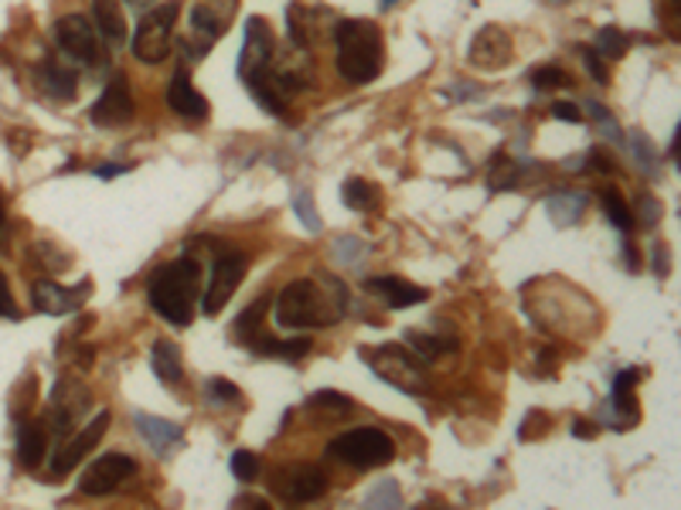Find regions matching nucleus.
<instances>
[{
  "label": "nucleus",
  "instance_id": "obj_1",
  "mask_svg": "<svg viewBox=\"0 0 681 510\" xmlns=\"http://www.w3.org/2000/svg\"><path fill=\"white\" fill-rule=\"evenodd\" d=\"M348 310V286L334 276H311L279 289L276 296V324L286 330L331 327Z\"/></svg>",
  "mask_w": 681,
  "mask_h": 510
},
{
  "label": "nucleus",
  "instance_id": "obj_2",
  "mask_svg": "<svg viewBox=\"0 0 681 510\" xmlns=\"http://www.w3.org/2000/svg\"><path fill=\"white\" fill-rule=\"evenodd\" d=\"M199 296H202V266L187 259V255L154 269L148 283V299L154 306V314L171 327H187L194 320Z\"/></svg>",
  "mask_w": 681,
  "mask_h": 510
},
{
  "label": "nucleus",
  "instance_id": "obj_3",
  "mask_svg": "<svg viewBox=\"0 0 681 510\" xmlns=\"http://www.w3.org/2000/svg\"><path fill=\"white\" fill-rule=\"evenodd\" d=\"M337 72L352 85H368L385 69V38L375 21L348 18L337 24Z\"/></svg>",
  "mask_w": 681,
  "mask_h": 510
},
{
  "label": "nucleus",
  "instance_id": "obj_4",
  "mask_svg": "<svg viewBox=\"0 0 681 510\" xmlns=\"http://www.w3.org/2000/svg\"><path fill=\"white\" fill-rule=\"evenodd\" d=\"M362 361L393 388L406 391V395H423L426 388V361L413 350H406L403 344H382L372 350H362Z\"/></svg>",
  "mask_w": 681,
  "mask_h": 510
},
{
  "label": "nucleus",
  "instance_id": "obj_5",
  "mask_svg": "<svg viewBox=\"0 0 681 510\" xmlns=\"http://www.w3.org/2000/svg\"><path fill=\"white\" fill-rule=\"evenodd\" d=\"M327 452L340 463H348L355 470H378L385 463H393L396 459V442L388 439L382 429H348L340 432L337 439H331Z\"/></svg>",
  "mask_w": 681,
  "mask_h": 510
},
{
  "label": "nucleus",
  "instance_id": "obj_6",
  "mask_svg": "<svg viewBox=\"0 0 681 510\" xmlns=\"http://www.w3.org/2000/svg\"><path fill=\"white\" fill-rule=\"evenodd\" d=\"M177 18H181V4H177V0H167V4L154 8L148 18L140 21V28L133 34V55L143 65H161L174 51Z\"/></svg>",
  "mask_w": 681,
  "mask_h": 510
},
{
  "label": "nucleus",
  "instance_id": "obj_7",
  "mask_svg": "<svg viewBox=\"0 0 681 510\" xmlns=\"http://www.w3.org/2000/svg\"><path fill=\"white\" fill-rule=\"evenodd\" d=\"M55 41L62 48V55H69V62H79L85 69H103L110 62V51L103 44L100 28H95L92 18L85 14H65L55 24Z\"/></svg>",
  "mask_w": 681,
  "mask_h": 510
},
{
  "label": "nucleus",
  "instance_id": "obj_8",
  "mask_svg": "<svg viewBox=\"0 0 681 510\" xmlns=\"http://www.w3.org/2000/svg\"><path fill=\"white\" fill-rule=\"evenodd\" d=\"M250 273V255L246 252H218L215 263H212V279L205 286V296H202V310L205 317H218L225 310V303L232 299V293L242 286V279H246Z\"/></svg>",
  "mask_w": 681,
  "mask_h": 510
},
{
  "label": "nucleus",
  "instance_id": "obj_9",
  "mask_svg": "<svg viewBox=\"0 0 681 510\" xmlns=\"http://www.w3.org/2000/svg\"><path fill=\"white\" fill-rule=\"evenodd\" d=\"M270 490L283 503H311L327 493V473L314 463H289L273 473Z\"/></svg>",
  "mask_w": 681,
  "mask_h": 510
},
{
  "label": "nucleus",
  "instance_id": "obj_10",
  "mask_svg": "<svg viewBox=\"0 0 681 510\" xmlns=\"http://www.w3.org/2000/svg\"><path fill=\"white\" fill-rule=\"evenodd\" d=\"M92 293V279H82L79 286H59L52 279H38L31 286V299H34V310L44 314V317H65V314H75L85 306Z\"/></svg>",
  "mask_w": 681,
  "mask_h": 510
},
{
  "label": "nucleus",
  "instance_id": "obj_11",
  "mask_svg": "<svg viewBox=\"0 0 681 510\" xmlns=\"http://www.w3.org/2000/svg\"><path fill=\"white\" fill-rule=\"evenodd\" d=\"M133 473H136V463H133L126 452H103V456L95 459V463L82 473L79 490H82L85 497H106V493H113V490H116L126 477H133Z\"/></svg>",
  "mask_w": 681,
  "mask_h": 510
},
{
  "label": "nucleus",
  "instance_id": "obj_12",
  "mask_svg": "<svg viewBox=\"0 0 681 510\" xmlns=\"http://www.w3.org/2000/svg\"><path fill=\"white\" fill-rule=\"evenodd\" d=\"M273 51H276V38L270 31V24L263 18H250L246 24V44H242L238 55V75L242 82H253L256 75H263L273 65Z\"/></svg>",
  "mask_w": 681,
  "mask_h": 510
},
{
  "label": "nucleus",
  "instance_id": "obj_13",
  "mask_svg": "<svg viewBox=\"0 0 681 510\" xmlns=\"http://www.w3.org/2000/svg\"><path fill=\"white\" fill-rule=\"evenodd\" d=\"M235 8H238V0H194L191 31L199 34V48H194V55H205V51L212 48V41L225 34Z\"/></svg>",
  "mask_w": 681,
  "mask_h": 510
},
{
  "label": "nucleus",
  "instance_id": "obj_14",
  "mask_svg": "<svg viewBox=\"0 0 681 510\" xmlns=\"http://www.w3.org/2000/svg\"><path fill=\"white\" fill-rule=\"evenodd\" d=\"M89 120H92V126H103V130H116V126L133 120V92H130L126 75L110 79L103 95L95 99V106L89 110Z\"/></svg>",
  "mask_w": 681,
  "mask_h": 510
},
{
  "label": "nucleus",
  "instance_id": "obj_15",
  "mask_svg": "<svg viewBox=\"0 0 681 510\" xmlns=\"http://www.w3.org/2000/svg\"><path fill=\"white\" fill-rule=\"evenodd\" d=\"M515 55L511 48V34L498 24H488L480 28L470 41V51H467V62L474 69H484V72H495V69H505Z\"/></svg>",
  "mask_w": 681,
  "mask_h": 510
},
{
  "label": "nucleus",
  "instance_id": "obj_16",
  "mask_svg": "<svg viewBox=\"0 0 681 510\" xmlns=\"http://www.w3.org/2000/svg\"><path fill=\"white\" fill-rule=\"evenodd\" d=\"M110 422H113V416L106 412V408H103V412L100 416H95L72 442H65L59 452H55V459H52V473L55 477H65V473H72L79 463H82V459L95 449V446H100L103 442V436H106V429H110Z\"/></svg>",
  "mask_w": 681,
  "mask_h": 510
},
{
  "label": "nucleus",
  "instance_id": "obj_17",
  "mask_svg": "<svg viewBox=\"0 0 681 510\" xmlns=\"http://www.w3.org/2000/svg\"><path fill=\"white\" fill-rule=\"evenodd\" d=\"M641 381V368H627L613 378V388H610V412H613V422L617 429H634L638 419H641V408L634 401V388Z\"/></svg>",
  "mask_w": 681,
  "mask_h": 510
},
{
  "label": "nucleus",
  "instance_id": "obj_18",
  "mask_svg": "<svg viewBox=\"0 0 681 510\" xmlns=\"http://www.w3.org/2000/svg\"><path fill=\"white\" fill-rule=\"evenodd\" d=\"M365 289L382 296L393 310H406V306H416L423 299H429V289L403 279V276H375V279H365Z\"/></svg>",
  "mask_w": 681,
  "mask_h": 510
},
{
  "label": "nucleus",
  "instance_id": "obj_19",
  "mask_svg": "<svg viewBox=\"0 0 681 510\" xmlns=\"http://www.w3.org/2000/svg\"><path fill=\"white\" fill-rule=\"evenodd\" d=\"M167 106L184 120H205L209 116V99L191 85V75L184 69L167 85Z\"/></svg>",
  "mask_w": 681,
  "mask_h": 510
},
{
  "label": "nucleus",
  "instance_id": "obj_20",
  "mask_svg": "<svg viewBox=\"0 0 681 510\" xmlns=\"http://www.w3.org/2000/svg\"><path fill=\"white\" fill-rule=\"evenodd\" d=\"M48 456V422L28 419L18 426V459L24 470H38L41 459Z\"/></svg>",
  "mask_w": 681,
  "mask_h": 510
},
{
  "label": "nucleus",
  "instance_id": "obj_21",
  "mask_svg": "<svg viewBox=\"0 0 681 510\" xmlns=\"http://www.w3.org/2000/svg\"><path fill=\"white\" fill-rule=\"evenodd\" d=\"M133 422H136L140 436L151 442V449H154L157 456H167V452L181 442V436H184V429H181L177 422H167V419H161V416L136 412Z\"/></svg>",
  "mask_w": 681,
  "mask_h": 510
},
{
  "label": "nucleus",
  "instance_id": "obj_22",
  "mask_svg": "<svg viewBox=\"0 0 681 510\" xmlns=\"http://www.w3.org/2000/svg\"><path fill=\"white\" fill-rule=\"evenodd\" d=\"M92 24L100 28L103 41L110 44L126 41V18H123L120 0H92Z\"/></svg>",
  "mask_w": 681,
  "mask_h": 510
},
{
  "label": "nucleus",
  "instance_id": "obj_23",
  "mask_svg": "<svg viewBox=\"0 0 681 510\" xmlns=\"http://www.w3.org/2000/svg\"><path fill=\"white\" fill-rule=\"evenodd\" d=\"M546 212L552 218L556 228H569L576 225L582 215H587V194H579V191H559L546 201Z\"/></svg>",
  "mask_w": 681,
  "mask_h": 510
},
{
  "label": "nucleus",
  "instance_id": "obj_24",
  "mask_svg": "<svg viewBox=\"0 0 681 510\" xmlns=\"http://www.w3.org/2000/svg\"><path fill=\"white\" fill-rule=\"evenodd\" d=\"M38 82L48 95H55V99H72L75 95V72L55 59H48L41 69H38Z\"/></svg>",
  "mask_w": 681,
  "mask_h": 510
},
{
  "label": "nucleus",
  "instance_id": "obj_25",
  "mask_svg": "<svg viewBox=\"0 0 681 510\" xmlns=\"http://www.w3.org/2000/svg\"><path fill=\"white\" fill-rule=\"evenodd\" d=\"M151 368L164 385H177L184 378V365H181V350L171 340H157L151 350Z\"/></svg>",
  "mask_w": 681,
  "mask_h": 510
},
{
  "label": "nucleus",
  "instance_id": "obj_26",
  "mask_svg": "<svg viewBox=\"0 0 681 510\" xmlns=\"http://www.w3.org/2000/svg\"><path fill=\"white\" fill-rule=\"evenodd\" d=\"M403 337H406V344L413 347V354L419 357V361H440V357L457 350V340H450V337H433V334H423V330H406Z\"/></svg>",
  "mask_w": 681,
  "mask_h": 510
},
{
  "label": "nucleus",
  "instance_id": "obj_27",
  "mask_svg": "<svg viewBox=\"0 0 681 510\" xmlns=\"http://www.w3.org/2000/svg\"><path fill=\"white\" fill-rule=\"evenodd\" d=\"M253 350L260 354H270V357H286V361H301V357L311 354V340L307 337H294V340H276V337H266L263 330L253 337L250 344Z\"/></svg>",
  "mask_w": 681,
  "mask_h": 510
},
{
  "label": "nucleus",
  "instance_id": "obj_28",
  "mask_svg": "<svg viewBox=\"0 0 681 510\" xmlns=\"http://www.w3.org/2000/svg\"><path fill=\"white\" fill-rule=\"evenodd\" d=\"M307 412L324 416V419H340V416H352L355 412V401L340 391H317L307 398Z\"/></svg>",
  "mask_w": 681,
  "mask_h": 510
},
{
  "label": "nucleus",
  "instance_id": "obj_29",
  "mask_svg": "<svg viewBox=\"0 0 681 510\" xmlns=\"http://www.w3.org/2000/svg\"><path fill=\"white\" fill-rule=\"evenodd\" d=\"M340 197H345V204H348L352 212H375L378 201H382L378 187L368 184V181H362V177L345 181V187H340Z\"/></svg>",
  "mask_w": 681,
  "mask_h": 510
},
{
  "label": "nucleus",
  "instance_id": "obj_30",
  "mask_svg": "<svg viewBox=\"0 0 681 510\" xmlns=\"http://www.w3.org/2000/svg\"><path fill=\"white\" fill-rule=\"evenodd\" d=\"M600 201H603V215L613 222V228H620L623 235L634 232L638 218H634V212L627 208V201H623V194H620L617 187H607V191L600 194Z\"/></svg>",
  "mask_w": 681,
  "mask_h": 510
},
{
  "label": "nucleus",
  "instance_id": "obj_31",
  "mask_svg": "<svg viewBox=\"0 0 681 510\" xmlns=\"http://www.w3.org/2000/svg\"><path fill=\"white\" fill-rule=\"evenodd\" d=\"M266 306H270V299L263 296V299H256L253 306H246V310H242V317L235 320V340H242V344H253V337L263 330V314H266Z\"/></svg>",
  "mask_w": 681,
  "mask_h": 510
},
{
  "label": "nucleus",
  "instance_id": "obj_32",
  "mask_svg": "<svg viewBox=\"0 0 681 510\" xmlns=\"http://www.w3.org/2000/svg\"><path fill=\"white\" fill-rule=\"evenodd\" d=\"M593 48L600 51V55H603L607 62H617V59H623V55H627L630 38H627L620 28H600V34H597Z\"/></svg>",
  "mask_w": 681,
  "mask_h": 510
},
{
  "label": "nucleus",
  "instance_id": "obj_33",
  "mask_svg": "<svg viewBox=\"0 0 681 510\" xmlns=\"http://www.w3.org/2000/svg\"><path fill=\"white\" fill-rule=\"evenodd\" d=\"M531 85L539 92H552V89H569L572 85V75L559 65H542L531 72Z\"/></svg>",
  "mask_w": 681,
  "mask_h": 510
},
{
  "label": "nucleus",
  "instance_id": "obj_34",
  "mask_svg": "<svg viewBox=\"0 0 681 510\" xmlns=\"http://www.w3.org/2000/svg\"><path fill=\"white\" fill-rule=\"evenodd\" d=\"M518 167L508 161V153L505 150H498V157H495V164H491V191H511V187H518Z\"/></svg>",
  "mask_w": 681,
  "mask_h": 510
},
{
  "label": "nucleus",
  "instance_id": "obj_35",
  "mask_svg": "<svg viewBox=\"0 0 681 510\" xmlns=\"http://www.w3.org/2000/svg\"><path fill=\"white\" fill-rule=\"evenodd\" d=\"M294 212H297V218H301V225H304L307 232H321V228H324L311 191H294Z\"/></svg>",
  "mask_w": 681,
  "mask_h": 510
},
{
  "label": "nucleus",
  "instance_id": "obj_36",
  "mask_svg": "<svg viewBox=\"0 0 681 510\" xmlns=\"http://www.w3.org/2000/svg\"><path fill=\"white\" fill-rule=\"evenodd\" d=\"M232 473H235V480H242V483H253V480L260 477V456L250 452V449L232 452Z\"/></svg>",
  "mask_w": 681,
  "mask_h": 510
},
{
  "label": "nucleus",
  "instance_id": "obj_37",
  "mask_svg": "<svg viewBox=\"0 0 681 510\" xmlns=\"http://www.w3.org/2000/svg\"><path fill=\"white\" fill-rule=\"evenodd\" d=\"M365 503H368V507H399V503H403V497H399L396 480H378V483L368 490Z\"/></svg>",
  "mask_w": 681,
  "mask_h": 510
},
{
  "label": "nucleus",
  "instance_id": "obj_38",
  "mask_svg": "<svg viewBox=\"0 0 681 510\" xmlns=\"http://www.w3.org/2000/svg\"><path fill=\"white\" fill-rule=\"evenodd\" d=\"M549 412H539V408H535V412H528L525 416V422H521V429H518V439L521 442H528V439H542L546 432H549Z\"/></svg>",
  "mask_w": 681,
  "mask_h": 510
},
{
  "label": "nucleus",
  "instance_id": "obj_39",
  "mask_svg": "<svg viewBox=\"0 0 681 510\" xmlns=\"http://www.w3.org/2000/svg\"><path fill=\"white\" fill-rule=\"evenodd\" d=\"M334 255H337V259L345 263V266H355L362 255H365V245H362L358 238H352V235H340V238L334 242Z\"/></svg>",
  "mask_w": 681,
  "mask_h": 510
},
{
  "label": "nucleus",
  "instance_id": "obj_40",
  "mask_svg": "<svg viewBox=\"0 0 681 510\" xmlns=\"http://www.w3.org/2000/svg\"><path fill=\"white\" fill-rule=\"evenodd\" d=\"M205 395H209V401H218V405H228V401H238V388L232 385V381H225V378H212L209 385H205Z\"/></svg>",
  "mask_w": 681,
  "mask_h": 510
},
{
  "label": "nucleus",
  "instance_id": "obj_41",
  "mask_svg": "<svg viewBox=\"0 0 681 510\" xmlns=\"http://www.w3.org/2000/svg\"><path fill=\"white\" fill-rule=\"evenodd\" d=\"M582 62H587V72L593 75V82L607 85L610 82V72H607V59L600 55L597 48H582Z\"/></svg>",
  "mask_w": 681,
  "mask_h": 510
},
{
  "label": "nucleus",
  "instance_id": "obj_42",
  "mask_svg": "<svg viewBox=\"0 0 681 510\" xmlns=\"http://www.w3.org/2000/svg\"><path fill=\"white\" fill-rule=\"evenodd\" d=\"M634 150H638L634 157H638V164L644 167V174H651V177H654V174H658V157H654V146H651V140L638 133V136H634Z\"/></svg>",
  "mask_w": 681,
  "mask_h": 510
},
{
  "label": "nucleus",
  "instance_id": "obj_43",
  "mask_svg": "<svg viewBox=\"0 0 681 510\" xmlns=\"http://www.w3.org/2000/svg\"><path fill=\"white\" fill-rule=\"evenodd\" d=\"M638 208H641V225H644V228H654V225L661 222V215H664V212H661V201H658L654 194H641V197H638Z\"/></svg>",
  "mask_w": 681,
  "mask_h": 510
},
{
  "label": "nucleus",
  "instance_id": "obj_44",
  "mask_svg": "<svg viewBox=\"0 0 681 510\" xmlns=\"http://www.w3.org/2000/svg\"><path fill=\"white\" fill-rule=\"evenodd\" d=\"M0 317H8V320H18V303L11 296V286H8V276L0 273Z\"/></svg>",
  "mask_w": 681,
  "mask_h": 510
},
{
  "label": "nucleus",
  "instance_id": "obj_45",
  "mask_svg": "<svg viewBox=\"0 0 681 510\" xmlns=\"http://www.w3.org/2000/svg\"><path fill=\"white\" fill-rule=\"evenodd\" d=\"M552 116H556V120H566V123H582V110L576 106V102H556Z\"/></svg>",
  "mask_w": 681,
  "mask_h": 510
},
{
  "label": "nucleus",
  "instance_id": "obj_46",
  "mask_svg": "<svg viewBox=\"0 0 681 510\" xmlns=\"http://www.w3.org/2000/svg\"><path fill=\"white\" fill-rule=\"evenodd\" d=\"M597 432H600V426L590 422V419H576V422H572V436H576V439H597Z\"/></svg>",
  "mask_w": 681,
  "mask_h": 510
},
{
  "label": "nucleus",
  "instance_id": "obj_47",
  "mask_svg": "<svg viewBox=\"0 0 681 510\" xmlns=\"http://www.w3.org/2000/svg\"><path fill=\"white\" fill-rule=\"evenodd\" d=\"M623 259H627V269H630V273L641 269V255L634 252V242H630V235H623Z\"/></svg>",
  "mask_w": 681,
  "mask_h": 510
},
{
  "label": "nucleus",
  "instance_id": "obj_48",
  "mask_svg": "<svg viewBox=\"0 0 681 510\" xmlns=\"http://www.w3.org/2000/svg\"><path fill=\"white\" fill-rule=\"evenodd\" d=\"M552 357H556V350H552V347H546V350L539 354V375H542V378H549V375H552Z\"/></svg>",
  "mask_w": 681,
  "mask_h": 510
},
{
  "label": "nucleus",
  "instance_id": "obj_49",
  "mask_svg": "<svg viewBox=\"0 0 681 510\" xmlns=\"http://www.w3.org/2000/svg\"><path fill=\"white\" fill-rule=\"evenodd\" d=\"M654 273H658V276H668V259H664V245H661V242L654 245Z\"/></svg>",
  "mask_w": 681,
  "mask_h": 510
},
{
  "label": "nucleus",
  "instance_id": "obj_50",
  "mask_svg": "<svg viewBox=\"0 0 681 510\" xmlns=\"http://www.w3.org/2000/svg\"><path fill=\"white\" fill-rule=\"evenodd\" d=\"M130 167H120V164H106V167H95V177H116V174H126Z\"/></svg>",
  "mask_w": 681,
  "mask_h": 510
},
{
  "label": "nucleus",
  "instance_id": "obj_51",
  "mask_svg": "<svg viewBox=\"0 0 681 510\" xmlns=\"http://www.w3.org/2000/svg\"><path fill=\"white\" fill-rule=\"evenodd\" d=\"M671 161H681V130H674V143H671Z\"/></svg>",
  "mask_w": 681,
  "mask_h": 510
},
{
  "label": "nucleus",
  "instance_id": "obj_52",
  "mask_svg": "<svg viewBox=\"0 0 681 510\" xmlns=\"http://www.w3.org/2000/svg\"><path fill=\"white\" fill-rule=\"evenodd\" d=\"M126 4H133V8H148L151 0H126Z\"/></svg>",
  "mask_w": 681,
  "mask_h": 510
},
{
  "label": "nucleus",
  "instance_id": "obj_53",
  "mask_svg": "<svg viewBox=\"0 0 681 510\" xmlns=\"http://www.w3.org/2000/svg\"><path fill=\"white\" fill-rule=\"evenodd\" d=\"M0 228H4V197H0Z\"/></svg>",
  "mask_w": 681,
  "mask_h": 510
},
{
  "label": "nucleus",
  "instance_id": "obj_54",
  "mask_svg": "<svg viewBox=\"0 0 681 510\" xmlns=\"http://www.w3.org/2000/svg\"><path fill=\"white\" fill-rule=\"evenodd\" d=\"M396 4V0H382V8H393Z\"/></svg>",
  "mask_w": 681,
  "mask_h": 510
},
{
  "label": "nucleus",
  "instance_id": "obj_55",
  "mask_svg": "<svg viewBox=\"0 0 681 510\" xmlns=\"http://www.w3.org/2000/svg\"><path fill=\"white\" fill-rule=\"evenodd\" d=\"M552 4H569V0H552Z\"/></svg>",
  "mask_w": 681,
  "mask_h": 510
}]
</instances>
